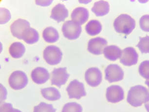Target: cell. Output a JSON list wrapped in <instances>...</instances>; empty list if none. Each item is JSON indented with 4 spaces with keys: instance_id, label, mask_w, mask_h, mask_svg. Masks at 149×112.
<instances>
[{
    "instance_id": "27",
    "label": "cell",
    "mask_w": 149,
    "mask_h": 112,
    "mask_svg": "<svg viewBox=\"0 0 149 112\" xmlns=\"http://www.w3.org/2000/svg\"><path fill=\"white\" fill-rule=\"evenodd\" d=\"M139 73L143 78L149 79V61L141 63L139 67Z\"/></svg>"
},
{
    "instance_id": "8",
    "label": "cell",
    "mask_w": 149,
    "mask_h": 112,
    "mask_svg": "<svg viewBox=\"0 0 149 112\" xmlns=\"http://www.w3.org/2000/svg\"><path fill=\"white\" fill-rule=\"evenodd\" d=\"M139 59V55L134 48L129 47L122 51L120 58L121 63L127 66H131L136 64Z\"/></svg>"
},
{
    "instance_id": "30",
    "label": "cell",
    "mask_w": 149,
    "mask_h": 112,
    "mask_svg": "<svg viewBox=\"0 0 149 112\" xmlns=\"http://www.w3.org/2000/svg\"><path fill=\"white\" fill-rule=\"evenodd\" d=\"M1 112H22L18 109H14L13 108L11 103H2L1 104Z\"/></svg>"
},
{
    "instance_id": "29",
    "label": "cell",
    "mask_w": 149,
    "mask_h": 112,
    "mask_svg": "<svg viewBox=\"0 0 149 112\" xmlns=\"http://www.w3.org/2000/svg\"><path fill=\"white\" fill-rule=\"evenodd\" d=\"M11 14L8 9L4 8H1V24H4L10 19Z\"/></svg>"
},
{
    "instance_id": "13",
    "label": "cell",
    "mask_w": 149,
    "mask_h": 112,
    "mask_svg": "<svg viewBox=\"0 0 149 112\" xmlns=\"http://www.w3.org/2000/svg\"><path fill=\"white\" fill-rule=\"evenodd\" d=\"M30 27V23L26 19H19L11 24L10 30L12 35L19 40H22V35L26 29Z\"/></svg>"
},
{
    "instance_id": "21",
    "label": "cell",
    "mask_w": 149,
    "mask_h": 112,
    "mask_svg": "<svg viewBox=\"0 0 149 112\" xmlns=\"http://www.w3.org/2000/svg\"><path fill=\"white\" fill-rule=\"evenodd\" d=\"M22 40L28 44H33L39 40V34L35 29L29 27L24 32Z\"/></svg>"
},
{
    "instance_id": "32",
    "label": "cell",
    "mask_w": 149,
    "mask_h": 112,
    "mask_svg": "<svg viewBox=\"0 0 149 112\" xmlns=\"http://www.w3.org/2000/svg\"><path fill=\"white\" fill-rule=\"evenodd\" d=\"M145 84H146V85H147L148 87L149 88V79H147L146 81H145Z\"/></svg>"
},
{
    "instance_id": "18",
    "label": "cell",
    "mask_w": 149,
    "mask_h": 112,
    "mask_svg": "<svg viewBox=\"0 0 149 112\" xmlns=\"http://www.w3.org/2000/svg\"><path fill=\"white\" fill-rule=\"evenodd\" d=\"M110 10L109 3L105 1H100L94 3L92 11L97 16H103L107 14Z\"/></svg>"
},
{
    "instance_id": "7",
    "label": "cell",
    "mask_w": 149,
    "mask_h": 112,
    "mask_svg": "<svg viewBox=\"0 0 149 112\" xmlns=\"http://www.w3.org/2000/svg\"><path fill=\"white\" fill-rule=\"evenodd\" d=\"M105 79L110 83L119 81L124 78L123 71L117 64H111L108 66L105 70Z\"/></svg>"
},
{
    "instance_id": "11",
    "label": "cell",
    "mask_w": 149,
    "mask_h": 112,
    "mask_svg": "<svg viewBox=\"0 0 149 112\" xmlns=\"http://www.w3.org/2000/svg\"><path fill=\"white\" fill-rule=\"evenodd\" d=\"M66 69V67H61L53 71L51 79L52 85H56L58 88H61V85L66 83L70 76Z\"/></svg>"
},
{
    "instance_id": "1",
    "label": "cell",
    "mask_w": 149,
    "mask_h": 112,
    "mask_svg": "<svg viewBox=\"0 0 149 112\" xmlns=\"http://www.w3.org/2000/svg\"><path fill=\"white\" fill-rule=\"evenodd\" d=\"M149 97V91L145 87L136 85L131 88L127 96V102L135 107L141 106Z\"/></svg>"
},
{
    "instance_id": "22",
    "label": "cell",
    "mask_w": 149,
    "mask_h": 112,
    "mask_svg": "<svg viewBox=\"0 0 149 112\" xmlns=\"http://www.w3.org/2000/svg\"><path fill=\"white\" fill-rule=\"evenodd\" d=\"M9 53L14 58H18L22 57L26 52L25 47L20 42H15L9 47Z\"/></svg>"
},
{
    "instance_id": "5",
    "label": "cell",
    "mask_w": 149,
    "mask_h": 112,
    "mask_svg": "<svg viewBox=\"0 0 149 112\" xmlns=\"http://www.w3.org/2000/svg\"><path fill=\"white\" fill-rule=\"evenodd\" d=\"M10 86L16 90H21L27 85L29 79L24 72L22 71H15L13 72L9 78Z\"/></svg>"
},
{
    "instance_id": "31",
    "label": "cell",
    "mask_w": 149,
    "mask_h": 112,
    "mask_svg": "<svg viewBox=\"0 0 149 112\" xmlns=\"http://www.w3.org/2000/svg\"><path fill=\"white\" fill-rule=\"evenodd\" d=\"M145 107L147 111L148 112H149V97L148 100L145 103Z\"/></svg>"
},
{
    "instance_id": "25",
    "label": "cell",
    "mask_w": 149,
    "mask_h": 112,
    "mask_svg": "<svg viewBox=\"0 0 149 112\" xmlns=\"http://www.w3.org/2000/svg\"><path fill=\"white\" fill-rule=\"evenodd\" d=\"M136 47L142 53H149V36L139 38V42Z\"/></svg>"
},
{
    "instance_id": "19",
    "label": "cell",
    "mask_w": 149,
    "mask_h": 112,
    "mask_svg": "<svg viewBox=\"0 0 149 112\" xmlns=\"http://www.w3.org/2000/svg\"><path fill=\"white\" fill-rule=\"evenodd\" d=\"M41 93L44 98L50 101L58 100L61 97V95L60 92L55 87H48L42 89Z\"/></svg>"
},
{
    "instance_id": "20",
    "label": "cell",
    "mask_w": 149,
    "mask_h": 112,
    "mask_svg": "<svg viewBox=\"0 0 149 112\" xmlns=\"http://www.w3.org/2000/svg\"><path fill=\"white\" fill-rule=\"evenodd\" d=\"M42 37L45 41L49 43H54L59 39L58 32L52 26L46 27L43 30Z\"/></svg>"
},
{
    "instance_id": "2",
    "label": "cell",
    "mask_w": 149,
    "mask_h": 112,
    "mask_svg": "<svg viewBox=\"0 0 149 112\" xmlns=\"http://www.w3.org/2000/svg\"><path fill=\"white\" fill-rule=\"evenodd\" d=\"M113 26L116 32L129 35L136 27V22L129 15L121 14L114 21Z\"/></svg>"
},
{
    "instance_id": "26",
    "label": "cell",
    "mask_w": 149,
    "mask_h": 112,
    "mask_svg": "<svg viewBox=\"0 0 149 112\" xmlns=\"http://www.w3.org/2000/svg\"><path fill=\"white\" fill-rule=\"evenodd\" d=\"M56 109L53 107L52 105L42 102L38 105L35 106L33 112H56Z\"/></svg>"
},
{
    "instance_id": "9",
    "label": "cell",
    "mask_w": 149,
    "mask_h": 112,
    "mask_svg": "<svg viewBox=\"0 0 149 112\" xmlns=\"http://www.w3.org/2000/svg\"><path fill=\"white\" fill-rule=\"evenodd\" d=\"M107 44V41L102 38H92L88 42V51L94 55H100L102 54Z\"/></svg>"
},
{
    "instance_id": "4",
    "label": "cell",
    "mask_w": 149,
    "mask_h": 112,
    "mask_svg": "<svg viewBox=\"0 0 149 112\" xmlns=\"http://www.w3.org/2000/svg\"><path fill=\"white\" fill-rule=\"evenodd\" d=\"M82 31L81 25L73 21H67L62 27V31L65 37L70 40L78 39Z\"/></svg>"
},
{
    "instance_id": "28",
    "label": "cell",
    "mask_w": 149,
    "mask_h": 112,
    "mask_svg": "<svg viewBox=\"0 0 149 112\" xmlns=\"http://www.w3.org/2000/svg\"><path fill=\"white\" fill-rule=\"evenodd\" d=\"M140 29L144 31L149 32V15L141 17L139 20Z\"/></svg>"
},
{
    "instance_id": "23",
    "label": "cell",
    "mask_w": 149,
    "mask_h": 112,
    "mask_svg": "<svg viewBox=\"0 0 149 112\" xmlns=\"http://www.w3.org/2000/svg\"><path fill=\"white\" fill-rule=\"evenodd\" d=\"M102 24L99 21L95 19L90 21L85 26L87 33L90 36H94L98 34L102 30Z\"/></svg>"
},
{
    "instance_id": "10",
    "label": "cell",
    "mask_w": 149,
    "mask_h": 112,
    "mask_svg": "<svg viewBox=\"0 0 149 112\" xmlns=\"http://www.w3.org/2000/svg\"><path fill=\"white\" fill-rule=\"evenodd\" d=\"M85 79L88 85L92 87L97 86L102 80V72L97 67L90 68L85 72Z\"/></svg>"
},
{
    "instance_id": "17",
    "label": "cell",
    "mask_w": 149,
    "mask_h": 112,
    "mask_svg": "<svg viewBox=\"0 0 149 112\" xmlns=\"http://www.w3.org/2000/svg\"><path fill=\"white\" fill-rule=\"evenodd\" d=\"M103 53L107 59L111 61H115L118 58H120L122 51L120 48L116 45H112L106 47L104 49Z\"/></svg>"
},
{
    "instance_id": "24",
    "label": "cell",
    "mask_w": 149,
    "mask_h": 112,
    "mask_svg": "<svg viewBox=\"0 0 149 112\" xmlns=\"http://www.w3.org/2000/svg\"><path fill=\"white\" fill-rule=\"evenodd\" d=\"M62 112H82V107L76 102H69L64 105Z\"/></svg>"
},
{
    "instance_id": "6",
    "label": "cell",
    "mask_w": 149,
    "mask_h": 112,
    "mask_svg": "<svg viewBox=\"0 0 149 112\" xmlns=\"http://www.w3.org/2000/svg\"><path fill=\"white\" fill-rule=\"evenodd\" d=\"M66 91L70 99H79L86 95L84 84L77 79H74L70 82L66 88Z\"/></svg>"
},
{
    "instance_id": "12",
    "label": "cell",
    "mask_w": 149,
    "mask_h": 112,
    "mask_svg": "<svg viewBox=\"0 0 149 112\" xmlns=\"http://www.w3.org/2000/svg\"><path fill=\"white\" fill-rule=\"evenodd\" d=\"M106 96L108 102L117 103L124 99V92L120 86L112 85L107 89Z\"/></svg>"
},
{
    "instance_id": "15",
    "label": "cell",
    "mask_w": 149,
    "mask_h": 112,
    "mask_svg": "<svg viewBox=\"0 0 149 112\" xmlns=\"http://www.w3.org/2000/svg\"><path fill=\"white\" fill-rule=\"evenodd\" d=\"M89 16L88 9L84 7H78L74 9L71 14V18L73 21L81 26L88 20Z\"/></svg>"
},
{
    "instance_id": "16",
    "label": "cell",
    "mask_w": 149,
    "mask_h": 112,
    "mask_svg": "<svg viewBox=\"0 0 149 112\" xmlns=\"http://www.w3.org/2000/svg\"><path fill=\"white\" fill-rule=\"evenodd\" d=\"M68 11L65 6L61 3H58L52 10L50 18L60 22L64 21L68 16Z\"/></svg>"
},
{
    "instance_id": "3",
    "label": "cell",
    "mask_w": 149,
    "mask_h": 112,
    "mask_svg": "<svg viewBox=\"0 0 149 112\" xmlns=\"http://www.w3.org/2000/svg\"><path fill=\"white\" fill-rule=\"evenodd\" d=\"M63 53L58 47L55 45H49L43 51V58L48 64L54 65L61 61Z\"/></svg>"
},
{
    "instance_id": "14",
    "label": "cell",
    "mask_w": 149,
    "mask_h": 112,
    "mask_svg": "<svg viewBox=\"0 0 149 112\" xmlns=\"http://www.w3.org/2000/svg\"><path fill=\"white\" fill-rule=\"evenodd\" d=\"M31 76L35 83L40 84L45 83L49 79L50 74L45 68L38 67L32 71Z\"/></svg>"
}]
</instances>
